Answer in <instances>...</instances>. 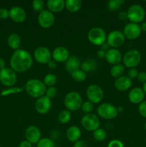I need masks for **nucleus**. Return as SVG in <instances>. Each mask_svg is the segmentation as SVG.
Returning <instances> with one entry per match:
<instances>
[{
    "label": "nucleus",
    "instance_id": "30",
    "mask_svg": "<svg viewBox=\"0 0 146 147\" xmlns=\"http://www.w3.org/2000/svg\"><path fill=\"white\" fill-rule=\"evenodd\" d=\"M57 76L54 74H53V73H49V74H47L44 78V80H43L44 85L46 86H49V87H53L57 83Z\"/></svg>",
    "mask_w": 146,
    "mask_h": 147
},
{
    "label": "nucleus",
    "instance_id": "7",
    "mask_svg": "<svg viewBox=\"0 0 146 147\" xmlns=\"http://www.w3.org/2000/svg\"><path fill=\"white\" fill-rule=\"evenodd\" d=\"M98 115L106 120H111L115 119L118 114V111L115 106L110 103H104L100 105L97 109Z\"/></svg>",
    "mask_w": 146,
    "mask_h": 147
},
{
    "label": "nucleus",
    "instance_id": "8",
    "mask_svg": "<svg viewBox=\"0 0 146 147\" xmlns=\"http://www.w3.org/2000/svg\"><path fill=\"white\" fill-rule=\"evenodd\" d=\"M82 126L84 129L89 131H94L99 129L100 126V119L98 116L93 113L85 114L81 121Z\"/></svg>",
    "mask_w": 146,
    "mask_h": 147
},
{
    "label": "nucleus",
    "instance_id": "19",
    "mask_svg": "<svg viewBox=\"0 0 146 147\" xmlns=\"http://www.w3.org/2000/svg\"><path fill=\"white\" fill-rule=\"evenodd\" d=\"M105 59L110 64L115 65H118L122 61L123 56L121 53L117 49L111 48L106 52Z\"/></svg>",
    "mask_w": 146,
    "mask_h": 147
},
{
    "label": "nucleus",
    "instance_id": "15",
    "mask_svg": "<svg viewBox=\"0 0 146 147\" xmlns=\"http://www.w3.org/2000/svg\"><path fill=\"white\" fill-rule=\"evenodd\" d=\"M51 99L47 98L46 96L39 98L35 102V109L40 114H45L48 113L51 109Z\"/></svg>",
    "mask_w": 146,
    "mask_h": 147
},
{
    "label": "nucleus",
    "instance_id": "17",
    "mask_svg": "<svg viewBox=\"0 0 146 147\" xmlns=\"http://www.w3.org/2000/svg\"><path fill=\"white\" fill-rule=\"evenodd\" d=\"M26 140L32 144H37L41 139V131L37 126H31L27 129L25 131Z\"/></svg>",
    "mask_w": 146,
    "mask_h": 147
},
{
    "label": "nucleus",
    "instance_id": "41",
    "mask_svg": "<svg viewBox=\"0 0 146 147\" xmlns=\"http://www.w3.org/2000/svg\"><path fill=\"white\" fill-rule=\"evenodd\" d=\"M9 17V11L7 9H0V19L6 20Z\"/></svg>",
    "mask_w": 146,
    "mask_h": 147
},
{
    "label": "nucleus",
    "instance_id": "50",
    "mask_svg": "<svg viewBox=\"0 0 146 147\" xmlns=\"http://www.w3.org/2000/svg\"><path fill=\"white\" fill-rule=\"evenodd\" d=\"M140 28H141V30L143 32H146V22H143V24L140 26Z\"/></svg>",
    "mask_w": 146,
    "mask_h": 147
},
{
    "label": "nucleus",
    "instance_id": "51",
    "mask_svg": "<svg viewBox=\"0 0 146 147\" xmlns=\"http://www.w3.org/2000/svg\"><path fill=\"white\" fill-rule=\"evenodd\" d=\"M143 91H144L145 95H146V83H145L144 84H143Z\"/></svg>",
    "mask_w": 146,
    "mask_h": 147
},
{
    "label": "nucleus",
    "instance_id": "42",
    "mask_svg": "<svg viewBox=\"0 0 146 147\" xmlns=\"http://www.w3.org/2000/svg\"><path fill=\"white\" fill-rule=\"evenodd\" d=\"M137 79H138L139 82L143 83H146V72L145 71H141L138 73V76H137Z\"/></svg>",
    "mask_w": 146,
    "mask_h": 147
},
{
    "label": "nucleus",
    "instance_id": "43",
    "mask_svg": "<svg viewBox=\"0 0 146 147\" xmlns=\"http://www.w3.org/2000/svg\"><path fill=\"white\" fill-rule=\"evenodd\" d=\"M74 147H87V144L84 141L79 140L74 144Z\"/></svg>",
    "mask_w": 146,
    "mask_h": 147
},
{
    "label": "nucleus",
    "instance_id": "52",
    "mask_svg": "<svg viewBox=\"0 0 146 147\" xmlns=\"http://www.w3.org/2000/svg\"><path fill=\"white\" fill-rule=\"evenodd\" d=\"M117 111H118V113H120V112H122L123 111V107H118V108H117Z\"/></svg>",
    "mask_w": 146,
    "mask_h": 147
},
{
    "label": "nucleus",
    "instance_id": "4",
    "mask_svg": "<svg viewBox=\"0 0 146 147\" xmlns=\"http://www.w3.org/2000/svg\"><path fill=\"white\" fill-rule=\"evenodd\" d=\"M107 34L102 28L99 27H94L90 29L87 34L88 40L97 46H101L107 41Z\"/></svg>",
    "mask_w": 146,
    "mask_h": 147
},
{
    "label": "nucleus",
    "instance_id": "34",
    "mask_svg": "<svg viewBox=\"0 0 146 147\" xmlns=\"http://www.w3.org/2000/svg\"><path fill=\"white\" fill-rule=\"evenodd\" d=\"M37 147H55L54 142L49 138L41 139L37 144Z\"/></svg>",
    "mask_w": 146,
    "mask_h": 147
},
{
    "label": "nucleus",
    "instance_id": "39",
    "mask_svg": "<svg viewBox=\"0 0 146 147\" xmlns=\"http://www.w3.org/2000/svg\"><path fill=\"white\" fill-rule=\"evenodd\" d=\"M138 70L136 69V67H134V68H130V70L127 72V77L129 78H130L131 80L133 79H135L136 78H137V76H138Z\"/></svg>",
    "mask_w": 146,
    "mask_h": 147
},
{
    "label": "nucleus",
    "instance_id": "18",
    "mask_svg": "<svg viewBox=\"0 0 146 147\" xmlns=\"http://www.w3.org/2000/svg\"><path fill=\"white\" fill-rule=\"evenodd\" d=\"M9 17L15 22L21 23L27 18V13L23 8L16 6L9 10Z\"/></svg>",
    "mask_w": 146,
    "mask_h": 147
},
{
    "label": "nucleus",
    "instance_id": "28",
    "mask_svg": "<svg viewBox=\"0 0 146 147\" xmlns=\"http://www.w3.org/2000/svg\"><path fill=\"white\" fill-rule=\"evenodd\" d=\"M71 77L74 81L79 82V83L84 82L87 78L86 73L81 70H77L76 71L72 72L71 73Z\"/></svg>",
    "mask_w": 146,
    "mask_h": 147
},
{
    "label": "nucleus",
    "instance_id": "45",
    "mask_svg": "<svg viewBox=\"0 0 146 147\" xmlns=\"http://www.w3.org/2000/svg\"><path fill=\"white\" fill-rule=\"evenodd\" d=\"M19 147H32V144H31L30 142H29L28 141L25 140L21 142V143L19 145Z\"/></svg>",
    "mask_w": 146,
    "mask_h": 147
},
{
    "label": "nucleus",
    "instance_id": "37",
    "mask_svg": "<svg viewBox=\"0 0 146 147\" xmlns=\"http://www.w3.org/2000/svg\"><path fill=\"white\" fill-rule=\"evenodd\" d=\"M57 93V90L56 89V88L54 87H49L46 90L45 96H47V98H49L50 99L53 98L56 96Z\"/></svg>",
    "mask_w": 146,
    "mask_h": 147
},
{
    "label": "nucleus",
    "instance_id": "47",
    "mask_svg": "<svg viewBox=\"0 0 146 147\" xmlns=\"http://www.w3.org/2000/svg\"><path fill=\"white\" fill-rule=\"evenodd\" d=\"M97 57H98L99 58H105L106 52L103 51V50H98V52H97Z\"/></svg>",
    "mask_w": 146,
    "mask_h": 147
},
{
    "label": "nucleus",
    "instance_id": "9",
    "mask_svg": "<svg viewBox=\"0 0 146 147\" xmlns=\"http://www.w3.org/2000/svg\"><path fill=\"white\" fill-rule=\"evenodd\" d=\"M87 97L92 103H98L104 97V92L102 88L97 85H90L87 89Z\"/></svg>",
    "mask_w": 146,
    "mask_h": 147
},
{
    "label": "nucleus",
    "instance_id": "31",
    "mask_svg": "<svg viewBox=\"0 0 146 147\" xmlns=\"http://www.w3.org/2000/svg\"><path fill=\"white\" fill-rule=\"evenodd\" d=\"M93 137L97 142H103L105 140L107 137V133L106 131L103 129H97L94 131H93Z\"/></svg>",
    "mask_w": 146,
    "mask_h": 147
},
{
    "label": "nucleus",
    "instance_id": "29",
    "mask_svg": "<svg viewBox=\"0 0 146 147\" xmlns=\"http://www.w3.org/2000/svg\"><path fill=\"white\" fill-rule=\"evenodd\" d=\"M124 3V0H110L107 2V7L110 11H115L118 10Z\"/></svg>",
    "mask_w": 146,
    "mask_h": 147
},
{
    "label": "nucleus",
    "instance_id": "40",
    "mask_svg": "<svg viewBox=\"0 0 146 147\" xmlns=\"http://www.w3.org/2000/svg\"><path fill=\"white\" fill-rule=\"evenodd\" d=\"M107 147H124V144L120 140L115 139V140H112L111 142H109Z\"/></svg>",
    "mask_w": 146,
    "mask_h": 147
},
{
    "label": "nucleus",
    "instance_id": "38",
    "mask_svg": "<svg viewBox=\"0 0 146 147\" xmlns=\"http://www.w3.org/2000/svg\"><path fill=\"white\" fill-rule=\"evenodd\" d=\"M138 111L143 117L146 118V100H144L139 104Z\"/></svg>",
    "mask_w": 146,
    "mask_h": 147
},
{
    "label": "nucleus",
    "instance_id": "35",
    "mask_svg": "<svg viewBox=\"0 0 146 147\" xmlns=\"http://www.w3.org/2000/svg\"><path fill=\"white\" fill-rule=\"evenodd\" d=\"M31 6L34 11L41 12L44 10V2L42 0H34L31 3Z\"/></svg>",
    "mask_w": 146,
    "mask_h": 147
},
{
    "label": "nucleus",
    "instance_id": "3",
    "mask_svg": "<svg viewBox=\"0 0 146 147\" xmlns=\"http://www.w3.org/2000/svg\"><path fill=\"white\" fill-rule=\"evenodd\" d=\"M64 106L70 111H76L82 104V98L81 95L76 91L69 92L64 98Z\"/></svg>",
    "mask_w": 146,
    "mask_h": 147
},
{
    "label": "nucleus",
    "instance_id": "44",
    "mask_svg": "<svg viewBox=\"0 0 146 147\" xmlns=\"http://www.w3.org/2000/svg\"><path fill=\"white\" fill-rule=\"evenodd\" d=\"M47 65H48V67H50V68H51V69H54V68H56V67H57V62L56 61H54V60H50V61L48 63H47Z\"/></svg>",
    "mask_w": 146,
    "mask_h": 147
},
{
    "label": "nucleus",
    "instance_id": "54",
    "mask_svg": "<svg viewBox=\"0 0 146 147\" xmlns=\"http://www.w3.org/2000/svg\"><path fill=\"white\" fill-rule=\"evenodd\" d=\"M145 9H146V4H145Z\"/></svg>",
    "mask_w": 146,
    "mask_h": 147
},
{
    "label": "nucleus",
    "instance_id": "46",
    "mask_svg": "<svg viewBox=\"0 0 146 147\" xmlns=\"http://www.w3.org/2000/svg\"><path fill=\"white\" fill-rule=\"evenodd\" d=\"M118 18L121 20H125L127 19V14L126 11H121L118 14Z\"/></svg>",
    "mask_w": 146,
    "mask_h": 147
},
{
    "label": "nucleus",
    "instance_id": "26",
    "mask_svg": "<svg viewBox=\"0 0 146 147\" xmlns=\"http://www.w3.org/2000/svg\"><path fill=\"white\" fill-rule=\"evenodd\" d=\"M82 7L80 0H67L65 1V7L70 12H77Z\"/></svg>",
    "mask_w": 146,
    "mask_h": 147
},
{
    "label": "nucleus",
    "instance_id": "21",
    "mask_svg": "<svg viewBox=\"0 0 146 147\" xmlns=\"http://www.w3.org/2000/svg\"><path fill=\"white\" fill-rule=\"evenodd\" d=\"M133 82L130 78H129L127 76H121V77L116 78L115 81V87L116 89L120 91H125L128 89L130 88L132 86Z\"/></svg>",
    "mask_w": 146,
    "mask_h": 147
},
{
    "label": "nucleus",
    "instance_id": "22",
    "mask_svg": "<svg viewBox=\"0 0 146 147\" xmlns=\"http://www.w3.org/2000/svg\"><path fill=\"white\" fill-rule=\"evenodd\" d=\"M65 69L69 73H72V72L79 70L80 67L81 66L80 60L77 56L72 55L70 56L67 61L65 62Z\"/></svg>",
    "mask_w": 146,
    "mask_h": 147
},
{
    "label": "nucleus",
    "instance_id": "27",
    "mask_svg": "<svg viewBox=\"0 0 146 147\" xmlns=\"http://www.w3.org/2000/svg\"><path fill=\"white\" fill-rule=\"evenodd\" d=\"M125 72V67L123 65H113L111 67V70H110V74L113 76V78H118L123 76V73Z\"/></svg>",
    "mask_w": 146,
    "mask_h": 147
},
{
    "label": "nucleus",
    "instance_id": "36",
    "mask_svg": "<svg viewBox=\"0 0 146 147\" xmlns=\"http://www.w3.org/2000/svg\"><path fill=\"white\" fill-rule=\"evenodd\" d=\"M81 109L82 112H84L86 114L91 113V112L93 110V103H92L90 101L84 102V103H82V104Z\"/></svg>",
    "mask_w": 146,
    "mask_h": 147
},
{
    "label": "nucleus",
    "instance_id": "1",
    "mask_svg": "<svg viewBox=\"0 0 146 147\" xmlns=\"http://www.w3.org/2000/svg\"><path fill=\"white\" fill-rule=\"evenodd\" d=\"M32 63V57L30 53L22 49L15 50L10 60L11 69L17 73H23L28 70L31 67Z\"/></svg>",
    "mask_w": 146,
    "mask_h": 147
},
{
    "label": "nucleus",
    "instance_id": "12",
    "mask_svg": "<svg viewBox=\"0 0 146 147\" xmlns=\"http://www.w3.org/2000/svg\"><path fill=\"white\" fill-rule=\"evenodd\" d=\"M37 21L39 24L43 28H50L54 24L55 22V17L54 14L50 11L47 9L43 10L42 11L39 13L37 17Z\"/></svg>",
    "mask_w": 146,
    "mask_h": 147
},
{
    "label": "nucleus",
    "instance_id": "25",
    "mask_svg": "<svg viewBox=\"0 0 146 147\" xmlns=\"http://www.w3.org/2000/svg\"><path fill=\"white\" fill-rule=\"evenodd\" d=\"M7 43L11 49L17 50H18L21 45V38L19 34H16V33H12L8 37Z\"/></svg>",
    "mask_w": 146,
    "mask_h": 147
},
{
    "label": "nucleus",
    "instance_id": "33",
    "mask_svg": "<svg viewBox=\"0 0 146 147\" xmlns=\"http://www.w3.org/2000/svg\"><path fill=\"white\" fill-rule=\"evenodd\" d=\"M96 63L94 60H87L85 62H83L82 63L81 66L80 67H82L83 71L85 73V72H89L90 70H93L94 68H95Z\"/></svg>",
    "mask_w": 146,
    "mask_h": 147
},
{
    "label": "nucleus",
    "instance_id": "53",
    "mask_svg": "<svg viewBox=\"0 0 146 147\" xmlns=\"http://www.w3.org/2000/svg\"><path fill=\"white\" fill-rule=\"evenodd\" d=\"M145 130H146V121H145Z\"/></svg>",
    "mask_w": 146,
    "mask_h": 147
},
{
    "label": "nucleus",
    "instance_id": "16",
    "mask_svg": "<svg viewBox=\"0 0 146 147\" xmlns=\"http://www.w3.org/2000/svg\"><path fill=\"white\" fill-rule=\"evenodd\" d=\"M52 57L57 63H65L70 57V53L66 47L60 46L53 50Z\"/></svg>",
    "mask_w": 146,
    "mask_h": 147
},
{
    "label": "nucleus",
    "instance_id": "24",
    "mask_svg": "<svg viewBox=\"0 0 146 147\" xmlns=\"http://www.w3.org/2000/svg\"><path fill=\"white\" fill-rule=\"evenodd\" d=\"M66 136L70 142L75 143L76 142L80 140V137H81V130L77 126H70L67 130Z\"/></svg>",
    "mask_w": 146,
    "mask_h": 147
},
{
    "label": "nucleus",
    "instance_id": "48",
    "mask_svg": "<svg viewBox=\"0 0 146 147\" xmlns=\"http://www.w3.org/2000/svg\"><path fill=\"white\" fill-rule=\"evenodd\" d=\"M109 47H110V46H109V45L107 44V42H105L104 44H102L101 46H100V50H103V51H104V52H107V50H109Z\"/></svg>",
    "mask_w": 146,
    "mask_h": 147
},
{
    "label": "nucleus",
    "instance_id": "49",
    "mask_svg": "<svg viewBox=\"0 0 146 147\" xmlns=\"http://www.w3.org/2000/svg\"><path fill=\"white\" fill-rule=\"evenodd\" d=\"M5 65H6V63L5 61H4V60L0 57V70L5 68Z\"/></svg>",
    "mask_w": 146,
    "mask_h": 147
},
{
    "label": "nucleus",
    "instance_id": "6",
    "mask_svg": "<svg viewBox=\"0 0 146 147\" xmlns=\"http://www.w3.org/2000/svg\"><path fill=\"white\" fill-rule=\"evenodd\" d=\"M123 62L125 66L129 68L136 67L141 61V54L137 50H128L123 57Z\"/></svg>",
    "mask_w": 146,
    "mask_h": 147
},
{
    "label": "nucleus",
    "instance_id": "5",
    "mask_svg": "<svg viewBox=\"0 0 146 147\" xmlns=\"http://www.w3.org/2000/svg\"><path fill=\"white\" fill-rule=\"evenodd\" d=\"M127 19L131 22L132 23H138L143 21L145 17V11L144 8L140 4H133L129 7L127 11Z\"/></svg>",
    "mask_w": 146,
    "mask_h": 147
},
{
    "label": "nucleus",
    "instance_id": "2",
    "mask_svg": "<svg viewBox=\"0 0 146 147\" xmlns=\"http://www.w3.org/2000/svg\"><path fill=\"white\" fill-rule=\"evenodd\" d=\"M26 92L29 96L32 98H39L44 96L46 93V86L44 82L38 79H31L26 83L24 86Z\"/></svg>",
    "mask_w": 146,
    "mask_h": 147
},
{
    "label": "nucleus",
    "instance_id": "14",
    "mask_svg": "<svg viewBox=\"0 0 146 147\" xmlns=\"http://www.w3.org/2000/svg\"><path fill=\"white\" fill-rule=\"evenodd\" d=\"M34 57L40 64H47L51 60L52 54L47 47H39L34 50Z\"/></svg>",
    "mask_w": 146,
    "mask_h": 147
},
{
    "label": "nucleus",
    "instance_id": "13",
    "mask_svg": "<svg viewBox=\"0 0 146 147\" xmlns=\"http://www.w3.org/2000/svg\"><path fill=\"white\" fill-rule=\"evenodd\" d=\"M141 28L138 24L131 22L126 24L123 29V33L125 38L132 40L138 38L141 34Z\"/></svg>",
    "mask_w": 146,
    "mask_h": 147
},
{
    "label": "nucleus",
    "instance_id": "20",
    "mask_svg": "<svg viewBox=\"0 0 146 147\" xmlns=\"http://www.w3.org/2000/svg\"><path fill=\"white\" fill-rule=\"evenodd\" d=\"M128 98L131 103L134 104H140L144 100L145 93L140 88H134L129 93Z\"/></svg>",
    "mask_w": 146,
    "mask_h": 147
},
{
    "label": "nucleus",
    "instance_id": "23",
    "mask_svg": "<svg viewBox=\"0 0 146 147\" xmlns=\"http://www.w3.org/2000/svg\"><path fill=\"white\" fill-rule=\"evenodd\" d=\"M47 7L49 11L52 13H57L63 10L65 7V1L63 0H48Z\"/></svg>",
    "mask_w": 146,
    "mask_h": 147
},
{
    "label": "nucleus",
    "instance_id": "32",
    "mask_svg": "<svg viewBox=\"0 0 146 147\" xmlns=\"http://www.w3.org/2000/svg\"><path fill=\"white\" fill-rule=\"evenodd\" d=\"M71 119V114L68 110H63L59 113L58 120L61 123H67Z\"/></svg>",
    "mask_w": 146,
    "mask_h": 147
},
{
    "label": "nucleus",
    "instance_id": "10",
    "mask_svg": "<svg viewBox=\"0 0 146 147\" xmlns=\"http://www.w3.org/2000/svg\"><path fill=\"white\" fill-rule=\"evenodd\" d=\"M125 37L122 32L118 30H114L109 33L107 37V42L110 47L117 49L124 44Z\"/></svg>",
    "mask_w": 146,
    "mask_h": 147
},
{
    "label": "nucleus",
    "instance_id": "11",
    "mask_svg": "<svg viewBox=\"0 0 146 147\" xmlns=\"http://www.w3.org/2000/svg\"><path fill=\"white\" fill-rule=\"evenodd\" d=\"M17 74L11 68L5 67L0 70V81L6 86H12L17 82Z\"/></svg>",
    "mask_w": 146,
    "mask_h": 147
}]
</instances>
